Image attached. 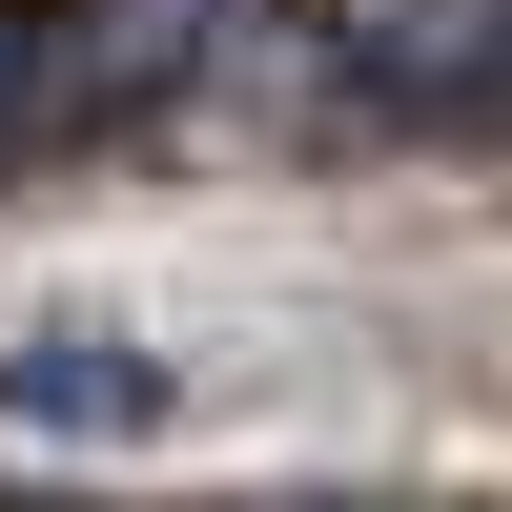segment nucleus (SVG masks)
<instances>
[{"label":"nucleus","instance_id":"4","mask_svg":"<svg viewBox=\"0 0 512 512\" xmlns=\"http://www.w3.org/2000/svg\"><path fill=\"white\" fill-rule=\"evenodd\" d=\"M82 21H103L123 82H144V62H185V41H205V0H82Z\"/></svg>","mask_w":512,"mask_h":512},{"label":"nucleus","instance_id":"2","mask_svg":"<svg viewBox=\"0 0 512 512\" xmlns=\"http://www.w3.org/2000/svg\"><path fill=\"white\" fill-rule=\"evenodd\" d=\"M103 103H123L103 21H82V0H0V164L62 144V123H103Z\"/></svg>","mask_w":512,"mask_h":512},{"label":"nucleus","instance_id":"3","mask_svg":"<svg viewBox=\"0 0 512 512\" xmlns=\"http://www.w3.org/2000/svg\"><path fill=\"white\" fill-rule=\"evenodd\" d=\"M0 410H41V431H164V369L123 328H41V349H0Z\"/></svg>","mask_w":512,"mask_h":512},{"label":"nucleus","instance_id":"1","mask_svg":"<svg viewBox=\"0 0 512 512\" xmlns=\"http://www.w3.org/2000/svg\"><path fill=\"white\" fill-rule=\"evenodd\" d=\"M328 82L390 123H512V0H328Z\"/></svg>","mask_w":512,"mask_h":512}]
</instances>
